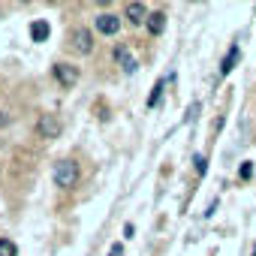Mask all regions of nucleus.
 <instances>
[{"instance_id": "nucleus-1", "label": "nucleus", "mask_w": 256, "mask_h": 256, "mask_svg": "<svg viewBox=\"0 0 256 256\" xmlns=\"http://www.w3.org/2000/svg\"><path fill=\"white\" fill-rule=\"evenodd\" d=\"M54 184H58L60 190H72V187L78 184V166H76L72 160H60V163L54 166Z\"/></svg>"}, {"instance_id": "nucleus-2", "label": "nucleus", "mask_w": 256, "mask_h": 256, "mask_svg": "<svg viewBox=\"0 0 256 256\" xmlns=\"http://www.w3.org/2000/svg\"><path fill=\"white\" fill-rule=\"evenodd\" d=\"M60 130H64V124L58 120V114H42L36 120V136L40 139H58Z\"/></svg>"}, {"instance_id": "nucleus-3", "label": "nucleus", "mask_w": 256, "mask_h": 256, "mask_svg": "<svg viewBox=\"0 0 256 256\" xmlns=\"http://www.w3.org/2000/svg\"><path fill=\"white\" fill-rule=\"evenodd\" d=\"M52 72H54V78H58L64 88H72V84L78 82V70H76L72 64H64V60H58V64L52 66Z\"/></svg>"}, {"instance_id": "nucleus-4", "label": "nucleus", "mask_w": 256, "mask_h": 256, "mask_svg": "<svg viewBox=\"0 0 256 256\" xmlns=\"http://www.w3.org/2000/svg\"><path fill=\"white\" fill-rule=\"evenodd\" d=\"M72 48H76L78 54H90V52H94V34H90L88 28H76V30H72Z\"/></svg>"}, {"instance_id": "nucleus-5", "label": "nucleus", "mask_w": 256, "mask_h": 256, "mask_svg": "<svg viewBox=\"0 0 256 256\" xmlns=\"http://www.w3.org/2000/svg\"><path fill=\"white\" fill-rule=\"evenodd\" d=\"M148 16L151 12H145V4H126L124 6V18L130 24H148Z\"/></svg>"}, {"instance_id": "nucleus-6", "label": "nucleus", "mask_w": 256, "mask_h": 256, "mask_svg": "<svg viewBox=\"0 0 256 256\" xmlns=\"http://www.w3.org/2000/svg\"><path fill=\"white\" fill-rule=\"evenodd\" d=\"M96 30L106 34V36H114L120 30V18L112 16V12H102V16H96Z\"/></svg>"}, {"instance_id": "nucleus-7", "label": "nucleus", "mask_w": 256, "mask_h": 256, "mask_svg": "<svg viewBox=\"0 0 256 256\" xmlns=\"http://www.w3.org/2000/svg\"><path fill=\"white\" fill-rule=\"evenodd\" d=\"M112 54H114V60L124 66V72H136V66H139V64L130 58V48H126V46H114V52H112Z\"/></svg>"}, {"instance_id": "nucleus-8", "label": "nucleus", "mask_w": 256, "mask_h": 256, "mask_svg": "<svg viewBox=\"0 0 256 256\" xmlns=\"http://www.w3.org/2000/svg\"><path fill=\"white\" fill-rule=\"evenodd\" d=\"M145 28H148V34H151V36H160V34L166 30V16H163V12H151Z\"/></svg>"}, {"instance_id": "nucleus-9", "label": "nucleus", "mask_w": 256, "mask_h": 256, "mask_svg": "<svg viewBox=\"0 0 256 256\" xmlns=\"http://www.w3.org/2000/svg\"><path fill=\"white\" fill-rule=\"evenodd\" d=\"M48 34H52L48 22H42V18H40V22H34V24H30V40H34V42H46V40H48Z\"/></svg>"}, {"instance_id": "nucleus-10", "label": "nucleus", "mask_w": 256, "mask_h": 256, "mask_svg": "<svg viewBox=\"0 0 256 256\" xmlns=\"http://www.w3.org/2000/svg\"><path fill=\"white\" fill-rule=\"evenodd\" d=\"M238 54H241V48H238V46H232V48H229V54L223 58V66H220V72H223V76H229V72H232V66H235V60H238Z\"/></svg>"}, {"instance_id": "nucleus-11", "label": "nucleus", "mask_w": 256, "mask_h": 256, "mask_svg": "<svg viewBox=\"0 0 256 256\" xmlns=\"http://www.w3.org/2000/svg\"><path fill=\"white\" fill-rule=\"evenodd\" d=\"M0 256H18V247H16V241H10V238H0Z\"/></svg>"}, {"instance_id": "nucleus-12", "label": "nucleus", "mask_w": 256, "mask_h": 256, "mask_svg": "<svg viewBox=\"0 0 256 256\" xmlns=\"http://www.w3.org/2000/svg\"><path fill=\"white\" fill-rule=\"evenodd\" d=\"M163 84H166V82H157V84H154V90H151V96H148V106H151V108H154V106L160 102V94H163Z\"/></svg>"}, {"instance_id": "nucleus-13", "label": "nucleus", "mask_w": 256, "mask_h": 256, "mask_svg": "<svg viewBox=\"0 0 256 256\" xmlns=\"http://www.w3.org/2000/svg\"><path fill=\"white\" fill-rule=\"evenodd\" d=\"M238 175H241L244 181H250V178H253V163H241V169H238Z\"/></svg>"}, {"instance_id": "nucleus-14", "label": "nucleus", "mask_w": 256, "mask_h": 256, "mask_svg": "<svg viewBox=\"0 0 256 256\" xmlns=\"http://www.w3.org/2000/svg\"><path fill=\"white\" fill-rule=\"evenodd\" d=\"M196 172H199V175H205V172H208V163H205V157H196Z\"/></svg>"}, {"instance_id": "nucleus-15", "label": "nucleus", "mask_w": 256, "mask_h": 256, "mask_svg": "<svg viewBox=\"0 0 256 256\" xmlns=\"http://www.w3.org/2000/svg\"><path fill=\"white\" fill-rule=\"evenodd\" d=\"M108 256H124V247H120V244H112V250H108Z\"/></svg>"}, {"instance_id": "nucleus-16", "label": "nucleus", "mask_w": 256, "mask_h": 256, "mask_svg": "<svg viewBox=\"0 0 256 256\" xmlns=\"http://www.w3.org/2000/svg\"><path fill=\"white\" fill-rule=\"evenodd\" d=\"M253 256H256V244H253Z\"/></svg>"}]
</instances>
